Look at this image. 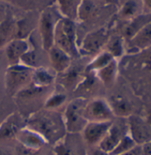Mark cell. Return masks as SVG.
Listing matches in <instances>:
<instances>
[{"label": "cell", "instance_id": "ac0fdd59", "mask_svg": "<svg viewBox=\"0 0 151 155\" xmlns=\"http://www.w3.org/2000/svg\"><path fill=\"white\" fill-rule=\"evenodd\" d=\"M114 116L119 118H128L133 114V105L131 103L122 95H112L108 100Z\"/></svg>", "mask_w": 151, "mask_h": 155}, {"label": "cell", "instance_id": "8992f818", "mask_svg": "<svg viewBox=\"0 0 151 155\" xmlns=\"http://www.w3.org/2000/svg\"><path fill=\"white\" fill-rule=\"evenodd\" d=\"M127 134L137 145H143L151 141V123L134 114L127 118Z\"/></svg>", "mask_w": 151, "mask_h": 155}, {"label": "cell", "instance_id": "6da1fadb", "mask_svg": "<svg viewBox=\"0 0 151 155\" xmlns=\"http://www.w3.org/2000/svg\"><path fill=\"white\" fill-rule=\"evenodd\" d=\"M25 126L40 135L47 143L55 144L67 134L62 114L54 110L45 109L35 112Z\"/></svg>", "mask_w": 151, "mask_h": 155}, {"label": "cell", "instance_id": "1f68e13d", "mask_svg": "<svg viewBox=\"0 0 151 155\" xmlns=\"http://www.w3.org/2000/svg\"><path fill=\"white\" fill-rule=\"evenodd\" d=\"M141 155H151V141L146 143L143 145H140Z\"/></svg>", "mask_w": 151, "mask_h": 155}, {"label": "cell", "instance_id": "5bb4252c", "mask_svg": "<svg viewBox=\"0 0 151 155\" xmlns=\"http://www.w3.org/2000/svg\"><path fill=\"white\" fill-rule=\"evenodd\" d=\"M21 118L13 113L0 123V142L15 138L20 130L25 127L22 126Z\"/></svg>", "mask_w": 151, "mask_h": 155}, {"label": "cell", "instance_id": "f546056e", "mask_svg": "<svg viewBox=\"0 0 151 155\" xmlns=\"http://www.w3.org/2000/svg\"><path fill=\"white\" fill-rule=\"evenodd\" d=\"M138 11V5L134 1H127L121 8L120 15L124 19H133Z\"/></svg>", "mask_w": 151, "mask_h": 155}, {"label": "cell", "instance_id": "ffe728a7", "mask_svg": "<svg viewBox=\"0 0 151 155\" xmlns=\"http://www.w3.org/2000/svg\"><path fill=\"white\" fill-rule=\"evenodd\" d=\"M151 21V14L147 15H141L135 16L131 21L129 23L124 27V37L129 40L132 38L136 33L139 31H140L145 25H147L149 22Z\"/></svg>", "mask_w": 151, "mask_h": 155}, {"label": "cell", "instance_id": "484cf974", "mask_svg": "<svg viewBox=\"0 0 151 155\" xmlns=\"http://www.w3.org/2000/svg\"><path fill=\"white\" fill-rule=\"evenodd\" d=\"M107 51L115 59L121 57L124 54V40L121 37H116L111 39H108L107 45Z\"/></svg>", "mask_w": 151, "mask_h": 155}, {"label": "cell", "instance_id": "4dcf8cb0", "mask_svg": "<svg viewBox=\"0 0 151 155\" xmlns=\"http://www.w3.org/2000/svg\"><path fill=\"white\" fill-rule=\"evenodd\" d=\"M86 155H109L108 153H105L104 151H102L101 148H99L98 146L95 147H91V149L87 152L86 151Z\"/></svg>", "mask_w": 151, "mask_h": 155}, {"label": "cell", "instance_id": "ba28073f", "mask_svg": "<svg viewBox=\"0 0 151 155\" xmlns=\"http://www.w3.org/2000/svg\"><path fill=\"white\" fill-rule=\"evenodd\" d=\"M84 141L77 134L67 133L64 137L53 144L54 155H86Z\"/></svg>", "mask_w": 151, "mask_h": 155}, {"label": "cell", "instance_id": "7c38bea8", "mask_svg": "<svg viewBox=\"0 0 151 155\" xmlns=\"http://www.w3.org/2000/svg\"><path fill=\"white\" fill-rule=\"evenodd\" d=\"M5 47V54L9 66L19 64L21 56L30 49V44L25 38H14Z\"/></svg>", "mask_w": 151, "mask_h": 155}, {"label": "cell", "instance_id": "8fae6325", "mask_svg": "<svg viewBox=\"0 0 151 155\" xmlns=\"http://www.w3.org/2000/svg\"><path fill=\"white\" fill-rule=\"evenodd\" d=\"M15 138L20 143L21 146L33 152L40 150L45 144L47 143L46 141L40 135L27 127L26 126L20 130Z\"/></svg>", "mask_w": 151, "mask_h": 155}, {"label": "cell", "instance_id": "3957f363", "mask_svg": "<svg viewBox=\"0 0 151 155\" xmlns=\"http://www.w3.org/2000/svg\"><path fill=\"white\" fill-rule=\"evenodd\" d=\"M86 101L82 98H76L70 101L65 107L62 113V119L67 133L80 135L87 124L84 110Z\"/></svg>", "mask_w": 151, "mask_h": 155}, {"label": "cell", "instance_id": "9c48e42d", "mask_svg": "<svg viewBox=\"0 0 151 155\" xmlns=\"http://www.w3.org/2000/svg\"><path fill=\"white\" fill-rule=\"evenodd\" d=\"M112 123L113 121L87 122L80 134L84 143L90 147L98 146L101 140L104 138Z\"/></svg>", "mask_w": 151, "mask_h": 155}, {"label": "cell", "instance_id": "7a4b0ae2", "mask_svg": "<svg viewBox=\"0 0 151 155\" xmlns=\"http://www.w3.org/2000/svg\"><path fill=\"white\" fill-rule=\"evenodd\" d=\"M54 45L69 54L71 58L79 55L76 45L75 21L66 18L57 20L54 28Z\"/></svg>", "mask_w": 151, "mask_h": 155}, {"label": "cell", "instance_id": "d6986e66", "mask_svg": "<svg viewBox=\"0 0 151 155\" xmlns=\"http://www.w3.org/2000/svg\"><path fill=\"white\" fill-rule=\"evenodd\" d=\"M93 73L95 74L96 78L107 87L113 85L118 73V64L117 59L112 60L103 68L100 69L99 71Z\"/></svg>", "mask_w": 151, "mask_h": 155}, {"label": "cell", "instance_id": "f1b7e54d", "mask_svg": "<svg viewBox=\"0 0 151 155\" xmlns=\"http://www.w3.org/2000/svg\"><path fill=\"white\" fill-rule=\"evenodd\" d=\"M66 98H67V96L64 94H53L47 99V101L45 103V107L46 109L55 110V109L61 106L65 103Z\"/></svg>", "mask_w": 151, "mask_h": 155}, {"label": "cell", "instance_id": "836d02e7", "mask_svg": "<svg viewBox=\"0 0 151 155\" xmlns=\"http://www.w3.org/2000/svg\"><path fill=\"white\" fill-rule=\"evenodd\" d=\"M147 62H148V64L149 65V67H151V52L149 53V54H148V56H147Z\"/></svg>", "mask_w": 151, "mask_h": 155}, {"label": "cell", "instance_id": "4fadbf2b", "mask_svg": "<svg viewBox=\"0 0 151 155\" xmlns=\"http://www.w3.org/2000/svg\"><path fill=\"white\" fill-rule=\"evenodd\" d=\"M151 47V21L128 40V51L131 53L147 50Z\"/></svg>", "mask_w": 151, "mask_h": 155}, {"label": "cell", "instance_id": "d6a6232c", "mask_svg": "<svg viewBox=\"0 0 151 155\" xmlns=\"http://www.w3.org/2000/svg\"><path fill=\"white\" fill-rule=\"evenodd\" d=\"M143 1V5L144 6L148 9L151 11V0H142Z\"/></svg>", "mask_w": 151, "mask_h": 155}, {"label": "cell", "instance_id": "52a82bcc", "mask_svg": "<svg viewBox=\"0 0 151 155\" xmlns=\"http://www.w3.org/2000/svg\"><path fill=\"white\" fill-rule=\"evenodd\" d=\"M108 41V35L105 29H99L88 33L80 47L79 55H96Z\"/></svg>", "mask_w": 151, "mask_h": 155}, {"label": "cell", "instance_id": "e0dca14e", "mask_svg": "<svg viewBox=\"0 0 151 155\" xmlns=\"http://www.w3.org/2000/svg\"><path fill=\"white\" fill-rule=\"evenodd\" d=\"M48 54L52 68L58 74L65 71L72 64V58L56 46L52 47L48 51Z\"/></svg>", "mask_w": 151, "mask_h": 155}, {"label": "cell", "instance_id": "44dd1931", "mask_svg": "<svg viewBox=\"0 0 151 155\" xmlns=\"http://www.w3.org/2000/svg\"><path fill=\"white\" fill-rule=\"evenodd\" d=\"M54 76L53 73L45 68L38 67L35 70H33L32 78H31V84L37 87L45 88L49 86H51L54 81Z\"/></svg>", "mask_w": 151, "mask_h": 155}, {"label": "cell", "instance_id": "30bf717a", "mask_svg": "<svg viewBox=\"0 0 151 155\" xmlns=\"http://www.w3.org/2000/svg\"><path fill=\"white\" fill-rule=\"evenodd\" d=\"M57 20L53 13L51 10L44 11L39 20V33L42 42V47L46 52H48L53 47V38H54V28Z\"/></svg>", "mask_w": 151, "mask_h": 155}, {"label": "cell", "instance_id": "d4e9b609", "mask_svg": "<svg viewBox=\"0 0 151 155\" xmlns=\"http://www.w3.org/2000/svg\"><path fill=\"white\" fill-rule=\"evenodd\" d=\"M115 58L107 51H103L96 54V56L92 59V61L86 66L85 71L87 72H95L100 69L103 68L108 63L114 60Z\"/></svg>", "mask_w": 151, "mask_h": 155}, {"label": "cell", "instance_id": "cb8c5ba5", "mask_svg": "<svg viewBox=\"0 0 151 155\" xmlns=\"http://www.w3.org/2000/svg\"><path fill=\"white\" fill-rule=\"evenodd\" d=\"M98 13V5L95 0H81L76 20L86 21L92 19Z\"/></svg>", "mask_w": 151, "mask_h": 155}, {"label": "cell", "instance_id": "277c9868", "mask_svg": "<svg viewBox=\"0 0 151 155\" xmlns=\"http://www.w3.org/2000/svg\"><path fill=\"white\" fill-rule=\"evenodd\" d=\"M33 70L21 64L9 66L5 72V87L7 92L17 94L31 83Z\"/></svg>", "mask_w": 151, "mask_h": 155}, {"label": "cell", "instance_id": "7402d4cb", "mask_svg": "<svg viewBox=\"0 0 151 155\" xmlns=\"http://www.w3.org/2000/svg\"><path fill=\"white\" fill-rule=\"evenodd\" d=\"M81 0H57L58 9L63 18L75 21Z\"/></svg>", "mask_w": 151, "mask_h": 155}, {"label": "cell", "instance_id": "e575fe53", "mask_svg": "<svg viewBox=\"0 0 151 155\" xmlns=\"http://www.w3.org/2000/svg\"><path fill=\"white\" fill-rule=\"evenodd\" d=\"M0 155H7L6 151L3 147H1V146H0Z\"/></svg>", "mask_w": 151, "mask_h": 155}, {"label": "cell", "instance_id": "2e32d148", "mask_svg": "<svg viewBox=\"0 0 151 155\" xmlns=\"http://www.w3.org/2000/svg\"><path fill=\"white\" fill-rule=\"evenodd\" d=\"M124 135L125 133L123 131L120 126L113 122L108 131L107 132L104 138L99 143L98 147L109 154L117 147V145L119 143V142Z\"/></svg>", "mask_w": 151, "mask_h": 155}, {"label": "cell", "instance_id": "5b68a950", "mask_svg": "<svg viewBox=\"0 0 151 155\" xmlns=\"http://www.w3.org/2000/svg\"><path fill=\"white\" fill-rule=\"evenodd\" d=\"M84 115L87 122L113 121V118L115 117L108 100L103 98H94L86 102Z\"/></svg>", "mask_w": 151, "mask_h": 155}, {"label": "cell", "instance_id": "83f0119b", "mask_svg": "<svg viewBox=\"0 0 151 155\" xmlns=\"http://www.w3.org/2000/svg\"><path fill=\"white\" fill-rule=\"evenodd\" d=\"M38 62H39V57H38L37 54L33 49H30L21 56L19 64H21L25 67L35 70V69L38 68V66H37Z\"/></svg>", "mask_w": 151, "mask_h": 155}, {"label": "cell", "instance_id": "9a60e30c", "mask_svg": "<svg viewBox=\"0 0 151 155\" xmlns=\"http://www.w3.org/2000/svg\"><path fill=\"white\" fill-rule=\"evenodd\" d=\"M84 76L81 68L71 64L65 71L59 74V82L67 90H76Z\"/></svg>", "mask_w": 151, "mask_h": 155}, {"label": "cell", "instance_id": "4316f807", "mask_svg": "<svg viewBox=\"0 0 151 155\" xmlns=\"http://www.w3.org/2000/svg\"><path fill=\"white\" fill-rule=\"evenodd\" d=\"M137 144L131 138V137L126 133L124 137L121 139L119 143L117 145V147L109 153V155H122L129 151H131L132 149H133Z\"/></svg>", "mask_w": 151, "mask_h": 155}, {"label": "cell", "instance_id": "603a6c76", "mask_svg": "<svg viewBox=\"0 0 151 155\" xmlns=\"http://www.w3.org/2000/svg\"><path fill=\"white\" fill-rule=\"evenodd\" d=\"M16 38V22L11 19L0 23V47L6 46Z\"/></svg>", "mask_w": 151, "mask_h": 155}]
</instances>
